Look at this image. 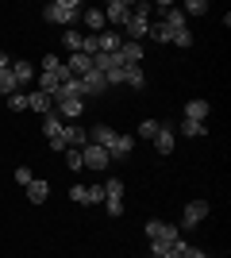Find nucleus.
Returning a JSON list of instances; mask_svg holds the SVG:
<instances>
[{"mask_svg": "<svg viewBox=\"0 0 231 258\" xmlns=\"http://www.w3.org/2000/svg\"><path fill=\"white\" fill-rule=\"evenodd\" d=\"M58 66H62V62H58V58H54V54H46V58H43V74H54V70H58Z\"/></svg>", "mask_w": 231, "mask_h": 258, "instance_id": "38", "label": "nucleus"}, {"mask_svg": "<svg viewBox=\"0 0 231 258\" xmlns=\"http://www.w3.org/2000/svg\"><path fill=\"white\" fill-rule=\"evenodd\" d=\"M120 58H123V66H139V62H143V43H131V39H123Z\"/></svg>", "mask_w": 231, "mask_h": 258, "instance_id": "11", "label": "nucleus"}, {"mask_svg": "<svg viewBox=\"0 0 231 258\" xmlns=\"http://www.w3.org/2000/svg\"><path fill=\"white\" fill-rule=\"evenodd\" d=\"M150 143H154V151H158V154H170V151H174V131H166V127H162Z\"/></svg>", "mask_w": 231, "mask_h": 258, "instance_id": "22", "label": "nucleus"}, {"mask_svg": "<svg viewBox=\"0 0 231 258\" xmlns=\"http://www.w3.org/2000/svg\"><path fill=\"white\" fill-rule=\"evenodd\" d=\"M69 197H73L77 205H89V185H73V189H69Z\"/></svg>", "mask_w": 231, "mask_h": 258, "instance_id": "34", "label": "nucleus"}, {"mask_svg": "<svg viewBox=\"0 0 231 258\" xmlns=\"http://www.w3.org/2000/svg\"><path fill=\"white\" fill-rule=\"evenodd\" d=\"M81 23H85L93 35H100V31H104V12H100V8H85V12H81Z\"/></svg>", "mask_w": 231, "mask_h": 258, "instance_id": "16", "label": "nucleus"}, {"mask_svg": "<svg viewBox=\"0 0 231 258\" xmlns=\"http://www.w3.org/2000/svg\"><path fill=\"white\" fill-rule=\"evenodd\" d=\"M0 93H4V97H12V93H20V85H16V77H12V66H8V70H0Z\"/></svg>", "mask_w": 231, "mask_h": 258, "instance_id": "26", "label": "nucleus"}, {"mask_svg": "<svg viewBox=\"0 0 231 258\" xmlns=\"http://www.w3.org/2000/svg\"><path fill=\"white\" fill-rule=\"evenodd\" d=\"M104 74H100V70H89L85 77H81V100L85 97H100V93H104Z\"/></svg>", "mask_w": 231, "mask_h": 258, "instance_id": "5", "label": "nucleus"}, {"mask_svg": "<svg viewBox=\"0 0 231 258\" xmlns=\"http://www.w3.org/2000/svg\"><path fill=\"white\" fill-rule=\"evenodd\" d=\"M81 4H77V0H50V4H46L43 8V20L46 23H58V27H66V31H73V23L81 20Z\"/></svg>", "mask_w": 231, "mask_h": 258, "instance_id": "1", "label": "nucleus"}, {"mask_svg": "<svg viewBox=\"0 0 231 258\" xmlns=\"http://www.w3.org/2000/svg\"><path fill=\"white\" fill-rule=\"evenodd\" d=\"M81 162H85V170H108L112 166L108 151L97 147V143H85V147H81Z\"/></svg>", "mask_w": 231, "mask_h": 258, "instance_id": "2", "label": "nucleus"}, {"mask_svg": "<svg viewBox=\"0 0 231 258\" xmlns=\"http://www.w3.org/2000/svg\"><path fill=\"white\" fill-rule=\"evenodd\" d=\"M0 70H8V54L0 50Z\"/></svg>", "mask_w": 231, "mask_h": 258, "instance_id": "40", "label": "nucleus"}, {"mask_svg": "<svg viewBox=\"0 0 231 258\" xmlns=\"http://www.w3.org/2000/svg\"><path fill=\"white\" fill-rule=\"evenodd\" d=\"M162 23H166V27H170V31H185V27H189V20H185V12H181V8H174V4H170V8H166Z\"/></svg>", "mask_w": 231, "mask_h": 258, "instance_id": "13", "label": "nucleus"}, {"mask_svg": "<svg viewBox=\"0 0 231 258\" xmlns=\"http://www.w3.org/2000/svg\"><path fill=\"white\" fill-rule=\"evenodd\" d=\"M100 12H104V23H127V16H131V4H127V0H108Z\"/></svg>", "mask_w": 231, "mask_h": 258, "instance_id": "4", "label": "nucleus"}, {"mask_svg": "<svg viewBox=\"0 0 231 258\" xmlns=\"http://www.w3.org/2000/svg\"><path fill=\"white\" fill-rule=\"evenodd\" d=\"M62 127H66V123H62V116H58V112L43 116V135H46V139H54V135H62Z\"/></svg>", "mask_w": 231, "mask_h": 258, "instance_id": "21", "label": "nucleus"}, {"mask_svg": "<svg viewBox=\"0 0 231 258\" xmlns=\"http://www.w3.org/2000/svg\"><path fill=\"white\" fill-rule=\"evenodd\" d=\"M62 46H66L69 54H77V50H81V35H77V31H66V35H62Z\"/></svg>", "mask_w": 231, "mask_h": 258, "instance_id": "29", "label": "nucleus"}, {"mask_svg": "<svg viewBox=\"0 0 231 258\" xmlns=\"http://www.w3.org/2000/svg\"><path fill=\"white\" fill-rule=\"evenodd\" d=\"M135 147V135H116V143L108 147V158H123V154H131Z\"/></svg>", "mask_w": 231, "mask_h": 258, "instance_id": "20", "label": "nucleus"}, {"mask_svg": "<svg viewBox=\"0 0 231 258\" xmlns=\"http://www.w3.org/2000/svg\"><path fill=\"white\" fill-rule=\"evenodd\" d=\"M12 77H16V85H31L35 81V66L31 62H12Z\"/></svg>", "mask_w": 231, "mask_h": 258, "instance_id": "19", "label": "nucleus"}, {"mask_svg": "<svg viewBox=\"0 0 231 258\" xmlns=\"http://www.w3.org/2000/svg\"><path fill=\"white\" fill-rule=\"evenodd\" d=\"M104 208L108 216H123V197H104Z\"/></svg>", "mask_w": 231, "mask_h": 258, "instance_id": "31", "label": "nucleus"}, {"mask_svg": "<svg viewBox=\"0 0 231 258\" xmlns=\"http://www.w3.org/2000/svg\"><path fill=\"white\" fill-rule=\"evenodd\" d=\"M39 77V93H46V97L54 100V93H58V85H62V81H58L54 74H35Z\"/></svg>", "mask_w": 231, "mask_h": 258, "instance_id": "23", "label": "nucleus"}, {"mask_svg": "<svg viewBox=\"0 0 231 258\" xmlns=\"http://www.w3.org/2000/svg\"><path fill=\"white\" fill-rule=\"evenodd\" d=\"M208 112H212L208 100H189V104H185V119H197V123H204Z\"/></svg>", "mask_w": 231, "mask_h": 258, "instance_id": "17", "label": "nucleus"}, {"mask_svg": "<svg viewBox=\"0 0 231 258\" xmlns=\"http://www.w3.org/2000/svg\"><path fill=\"white\" fill-rule=\"evenodd\" d=\"M146 39H154V43H170V39H174V31H170L166 23H150V31H146Z\"/></svg>", "mask_w": 231, "mask_h": 258, "instance_id": "25", "label": "nucleus"}, {"mask_svg": "<svg viewBox=\"0 0 231 258\" xmlns=\"http://www.w3.org/2000/svg\"><path fill=\"white\" fill-rule=\"evenodd\" d=\"M158 131H162V123H158V119H143V123H139V135H143V139H154Z\"/></svg>", "mask_w": 231, "mask_h": 258, "instance_id": "28", "label": "nucleus"}, {"mask_svg": "<svg viewBox=\"0 0 231 258\" xmlns=\"http://www.w3.org/2000/svg\"><path fill=\"white\" fill-rule=\"evenodd\" d=\"M104 201V185H89V205H100Z\"/></svg>", "mask_w": 231, "mask_h": 258, "instance_id": "36", "label": "nucleus"}, {"mask_svg": "<svg viewBox=\"0 0 231 258\" xmlns=\"http://www.w3.org/2000/svg\"><path fill=\"white\" fill-rule=\"evenodd\" d=\"M8 108H12V112H23V108H27V93H12V97H8Z\"/></svg>", "mask_w": 231, "mask_h": 258, "instance_id": "32", "label": "nucleus"}, {"mask_svg": "<svg viewBox=\"0 0 231 258\" xmlns=\"http://www.w3.org/2000/svg\"><path fill=\"white\" fill-rule=\"evenodd\" d=\"M181 12H185V20H189V16H204V12H208V0H189Z\"/></svg>", "mask_w": 231, "mask_h": 258, "instance_id": "27", "label": "nucleus"}, {"mask_svg": "<svg viewBox=\"0 0 231 258\" xmlns=\"http://www.w3.org/2000/svg\"><path fill=\"white\" fill-rule=\"evenodd\" d=\"M204 216H208V201H189L185 212H181V224H177V227H197Z\"/></svg>", "mask_w": 231, "mask_h": 258, "instance_id": "3", "label": "nucleus"}, {"mask_svg": "<svg viewBox=\"0 0 231 258\" xmlns=\"http://www.w3.org/2000/svg\"><path fill=\"white\" fill-rule=\"evenodd\" d=\"M181 135H185V139H200V135H208V127L197 123V119H181Z\"/></svg>", "mask_w": 231, "mask_h": 258, "instance_id": "24", "label": "nucleus"}, {"mask_svg": "<svg viewBox=\"0 0 231 258\" xmlns=\"http://www.w3.org/2000/svg\"><path fill=\"white\" fill-rule=\"evenodd\" d=\"M50 143V151H66V139H62V135H54V139H46Z\"/></svg>", "mask_w": 231, "mask_h": 258, "instance_id": "39", "label": "nucleus"}, {"mask_svg": "<svg viewBox=\"0 0 231 258\" xmlns=\"http://www.w3.org/2000/svg\"><path fill=\"white\" fill-rule=\"evenodd\" d=\"M174 46H193V35H189V27L185 31H174V39H170Z\"/></svg>", "mask_w": 231, "mask_h": 258, "instance_id": "35", "label": "nucleus"}, {"mask_svg": "<svg viewBox=\"0 0 231 258\" xmlns=\"http://www.w3.org/2000/svg\"><path fill=\"white\" fill-rule=\"evenodd\" d=\"M97 43H100V54H116L123 46V35H116V31H100L97 35Z\"/></svg>", "mask_w": 231, "mask_h": 258, "instance_id": "18", "label": "nucleus"}, {"mask_svg": "<svg viewBox=\"0 0 231 258\" xmlns=\"http://www.w3.org/2000/svg\"><path fill=\"white\" fill-rule=\"evenodd\" d=\"M123 85H131L135 93H143L146 89V74L139 70V66H123Z\"/></svg>", "mask_w": 231, "mask_h": 258, "instance_id": "12", "label": "nucleus"}, {"mask_svg": "<svg viewBox=\"0 0 231 258\" xmlns=\"http://www.w3.org/2000/svg\"><path fill=\"white\" fill-rule=\"evenodd\" d=\"M123 27H127V39H131V43H139V39H146V31H150V20H146V16H135V12H131Z\"/></svg>", "mask_w": 231, "mask_h": 258, "instance_id": "8", "label": "nucleus"}, {"mask_svg": "<svg viewBox=\"0 0 231 258\" xmlns=\"http://www.w3.org/2000/svg\"><path fill=\"white\" fill-rule=\"evenodd\" d=\"M62 139H66L69 151H81V147L89 143V131L81 127V123H66V127H62Z\"/></svg>", "mask_w": 231, "mask_h": 258, "instance_id": "7", "label": "nucleus"}, {"mask_svg": "<svg viewBox=\"0 0 231 258\" xmlns=\"http://www.w3.org/2000/svg\"><path fill=\"white\" fill-rule=\"evenodd\" d=\"M31 177H35V173L27 170V166H20V170H16V181H20L23 189H27V185H31Z\"/></svg>", "mask_w": 231, "mask_h": 258, "instance_id": "37", "label": "nucleus"}, {"mask_svg": "<svg viewBox=\"0 0 231 258\" xmlns=\"http://www.w3.org/2000/svg\"><path fill=\"white\" fill-rule=\"evenodd\" d=\"M27 108H35L39 116H50V112H54V100L46 97V93H39V89H31V93H27Z\"/></svg>", "mask_w": 231, "mask_h": 258, "instance_id": "10", "label": "nucleus"}, {"mask_svg": "<svg viewBox=\"0 0 231 258\" xmlns=\"http://www.w3.org/2000/svg\"><path fill=\"white\" fill-rule=\"evenodd\" d=\"M54 112H58V116H62V123H73V119L81 116V112H85V100H81V97L58 100V104H54Z\"/></svg>", "mask_w": 231, "mask_h": 258, "instance_id": "6", "label": "nucleus"}, {"mask_svg": "<svg viewBox=\"0 0 231 258\" xmlns=\"http://www.w3.org/2000/svg\"><path fill=\"white\" fill-rule=\"evenodd\" d=\"M104 197H123V181L120 177H108V181H104Z\"/></svg>", "mask_w": 231, "mask_h": 258, "instance_id": "30", "label": "nucleus"}, {"mask_svg": "<svg viewBox=\"0 0 231 258\" xmlns=\"http://www.w3.org/2000/svg\"><path fill=\"white\" fill-rule=\"evenodd\" d=\"M23 193H27V201H31V205H43V201H46V193H50V185H46L43 177H31V185H27Z\"/></svg>", "mask_w": 231, "mask_h": 258, "instance_id": "14", "label": "nucleus"}, {"mask_svg": "<svg viewBox=\"0 0 231 258\" xmlns=\"http://www.w3.org/2000/svg\"><path fill=\"white\" fill-rule=\"evenodd\" d=\"M66 166H69V170H85V162H81V151H69V147H66Z\"/></svg>", "mask_w": 231, "mask_h": 258, "instance_id": "33", "label": "nucleus"}, {"mask_svg": "<svg viewBox=\"0 0 231 258\" xmlns=\"http://www.w3.org/2000/svg\"><path fill=\"white\" fill-rule=\"evenodd\" d=\"M66 66H69V74H73V77H85L89 70H93V58L77 50V54H69V62H66Z\"/></svg>", "mask_w": 231, "mask_h": 258, "instance_id": "15", "label": "nucleus"}, {"mask_svg": "<svg viewBox=\"0 0 231 258\" xmlns=\"http://www.w3.org/2000/svg\"><path fill=\"white\" fill-rule=\"evenodd\" d=\"M116 135H120V131H112L108 123H97V127H89V143H97V147H104V151H108L112 143H116Z\"/></svg>", "mask_w": 231, "mask_h": 258, "instance_id": "9", "label": "nucleus"}]
</instances>
